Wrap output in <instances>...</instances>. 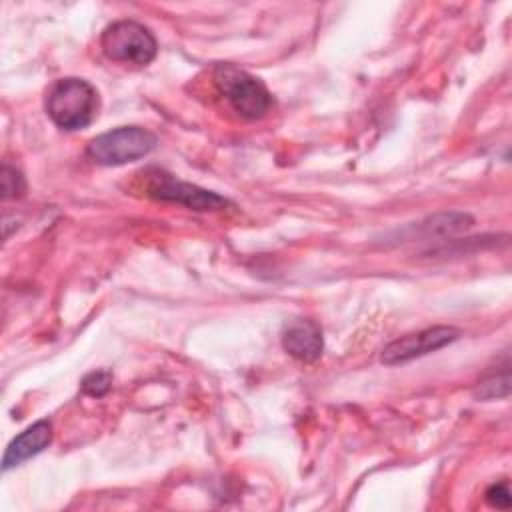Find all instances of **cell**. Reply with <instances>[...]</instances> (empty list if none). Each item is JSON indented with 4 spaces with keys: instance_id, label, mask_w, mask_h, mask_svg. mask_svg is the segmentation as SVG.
Returning a JSON list of instances; mask_svg holds the SVG:
<instances>
[{
    "instance_id": "6da1fadb",
    "label": "cell",
    "mask_w": 512,
    "mask_h": 512,
    "mask_svg": "<svg viewBox=\"0 0 512 512\" xmlns=\"http://www.w3.org/2000/svg\"><path fill=\"white\" fill-rule=\"evenodd\" d=\"M100 98L96 88L82 78H62L46 94V112L50 120L66 130H80L98 116Z\"/></svg>"
},
{
    "instance_id": "7a4b0ae2",
    "label": "cell",
    "mask_w": 512,
    "mask_h": 512,
    "mask_svg": "<svg viewBox=\"0 0 512 512\" xmlns=\"http://www.w3.org/2000/svg\"><path fill=\"white\" fill-rule=\"evenodd\" d=\"M214 82L232 110L246 120H258L272 108V94L266 84L234 64H220L214 70Z\"/></svg>"
},
{
    "instance_id": "3957f363",
    "label": "cell",
    "mask_w": 512,
    "mask_h": 512,
    "mask_svg": "<svg viewBox=\"0 0 512 512\" xmlns=\"http://www.w3.org/2000/svg\"><path fill=\"white\" fill-rule=\"evenodd\" d=\"M156 148V136L140 126H120L90 140L86 154L102 166H122Z\"/></svg>"
},
{
    "instance_id": "277c9868",
    "label": "cell",
    "mask_w": 512,
    "mask_h": 512,
    "mask_svg": "<svg viewBox=\"0 0 512 512\" xmlns=\"http://www.w3.org/2000/svg\"><path fill=\"white\" fill-rule=\"evenodd\" d=\"M144 184L142 190L146 196L160 200V202H172L182 204L192 210H222L230 202L206 188H200L190 182H182L176 176L160 170V168H148L142 172Z\"/></svg>"
},
{
    "instance_id": "5b68a950",
    "label": "cell",
    "mask_w": 512,
    "mask_h": 512,
    "mask_svg": "<svg viewBox=\"0 0 512 512\" xmlns=\"http://www.w3.org/2000/svg\"><path fill=\"white\" fill-rule=\"evenodd\" d=\"M100 46L110 60L134 66L150 64L158 52L152 32L134 20H118L110 24L102 32Z\"/></svg>"
},
{
    "instance_id": "8992f818",
    "label": "cell",
    "mask_w": 512,
    "mask_h": 512,
    "mask_svg": "<svg viewBox=\"0 0 512 512\" xmlns=\"http://www.w3.org/2000/svg\"><path fill=\"white\" fill-rule=\"evenodd\" d=\"M460 330L454 326H432V328H424L420 332L414 334H406L394 342H390L384 350H382V364L386 366H396V364H406L414 358L426 356L430 352H436L448 344H452L454 340H458Z\"/></svg>"
},
{
    "instance_id": "52a82bcc",
    "label": "cell",
    "mask_w": 512,
    "mask_h": 512,
    "mask_svg": "<svg viewBox=\"0 0 512 512\" xmlns=\"http://www.w3.org/2000/svg\"><path fill=\"white\" fill-rule=\"evenodd\" d=\"M284 350L302 362H314L322 356L324 338L312 320H294L282 334Z\"/></svg>"
},
{
    "instance_id": "ba28073f",
    "label": "cell",
    "mask_w": 512,
    "mask_h": 512,
    "mask_svg": "<svg viewBox=\"0 0 512 512\" xmlns=\"http://www.w3.org/2000/svg\"><path fill=\"white\" fill-rule=\"evenodd\" d=\"M52 442V424L48 420H38L18 434L6 448L2 458V468L10 470L24 460L40 454Z\"/></svg>"
},
{
    "instance_id": "9c48e42d",
    "label": "cell",
    "mask_w": 512,
    "mask_h": 512,
    "mask_svg": "<svg viewBox=\"0 0 512 512\" xmlns=\"http://www.w3.org/2000/svg\"><path fill=\"white\" fill-rule=\"evenodd\" d=\"M508 392H510V380H508V372L504 370L502 374H494V376L478 382L474 396L480 400H494V398L508 396Z\"/></svg>"
},
{
    "instance_id": "30bf717a",
    "label": "cell",
    "mask_w": 512,
    "mask_h": 512,
    "mask_svg": "<svg viewBox=\"0 0 512 512\" xmlns=\"http://www.w3.org/2000/svg\"><path fill=\"white\" fill-rule=\"evenodd\" d=\"M26 190V180L22 176L20 170L12 168V166H4L2 168V198H20Z\"/></svg>"
},
{
    "instance_id": "8fae6325",
    "label": "cell",
    "mask_w": 512,
    "mask_h": 512,
    "mask_svg": "<svg viewBox=\"0 0 512 512\" xmlns=\"http://www.w3.org/2000/svg\"><path fill=\"white\" fill-rule=\"evenodd\" d=\"M112 386V374L106 370H96L90 372L84 380H82V392H86L88 396H104Z\"/></svg>"
},
{
    "instance_id": "7c38bea8",
    "label": "cell",
    "mask_w": 512,
    "mask_h": 512,
    "mask_svg": "<svg viewBox=\"0 0 512 512\" xmlns=\"http://www.w3.org/2000/svg\"><path fill=\"white\" fill-rule=\"evenodd\" d=\"M486 502L494 508H508L510 506V490H508V482H498L492 484L486 490Z\"/></svg>"
}]
</instances>
